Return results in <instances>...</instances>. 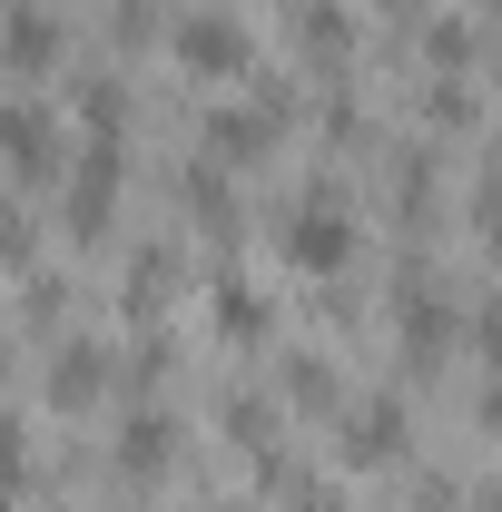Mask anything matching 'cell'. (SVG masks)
<instances>
[{"label": "cell", "instance_id": "cell-11", "mask_svg": "<svg viewBox=\"0 0 502 512\" xmlns=\"http://www.w3.org/2000/svg\"><path fill=\"white\" fill-rule=\"evenodd\" d=\"M296 40H306V60H345V50H355L345 0H306V10H296Z\"/></svg>", "mask_w": 502, "mask_h": 512}, {"label": "cell", "instance_id": "cell-4", "mask_svg": "<svg viewBox=\"0 0 502 512\" xmlns=\"http://www.w3.org/2000/svg\"><path fill=\"white\" fill-rule=\"evenodd\" d=\"M0 168H10V178H50V168H60V128H50L40 99H10V109H0Z\"/></svg>", "mask_w": 502, "mask_h": 512}, {"label": "cell", "instance_id": "cell-20", "mask_svg": "<svg viewBox=\"0 0 502 512\" xmlns=\"http://www.w3.org/2000/svg\"><path fill=\"white\" fill-rule=\"evenodd\" d=\"M493 10H502V0H493Z\"/></svg>", "mask_w": 502, "mask_h": 512}, {"label": "cell", "instance_id": "cell-16", "mask_svg": "<svg viewBox=\"0 0 502 512\" xmlns=\"http://www.w3.org/2000/svg\"><path fill=\"white\" fill-rule=\"evenodd\" d=\"M473 335H483V355L502 365V296H483V306H473Z\"/></svg>", "mask_w": 502, "mask_h": 512}, {"label": "cell", "instance_id": "cell-12", "mask_svg": "<svg viewBox=\"0 0 502 512\" xmlns=\"http://www.w3.org/2000/svg\"><path fill=\"white\" fill-rule=\"evenodd\" d=\"M20 473H30V434H20V414L0 404V493H20Z\"/></svg>", "mask_w": 502, "mask_h": 512}, {"label": "cell", "instance_id": "cell-8", "mask_svg": "<svg viewBox=\"0 0 502 512\" xmlns=\"http://www.w3.org/2000/svg\"><path fill=\"white\" fill-rule=\"evenodd\" d=\"M394 316H404V345H414V355H443V345H453V296H434L424 276H404V306H394Z\"/></svg>", "mask_w": 502, "mask_h": 512}, {"label": "cell", "instance_id": "cell-13", "mask_svg": "<svg viewBox=\"0 0 502 512\" xmlns=\"http://www.w3.org/2000/svg\"><path fill=\"white\" fill-rule=\"evenodd\" d=\"M286 394H296V404H335V375H325V355H296V365H286Z\"/></svg>", "mask_w": 502, "mask_h": 512}, {"label": "cell", "instance_id": "cell-15", "mask_svg": "<svg viewBox=\"0 0 502 512\" xmlns=\"http://www.w3.org/2000/svg\"><path fill=\"white\" fill-rule=\"evenodd\" d=\"M424 50H434L443 69H463V60H473V30H463V20H453V30H434V40H424Z\"/></svg>", "mask_w": 502, "mask_h": 512}, {"label": "cell", "instance_id": "cell-9", "mask_svg": "<svg viewBox=\"0 0 502 512\" xmlns=\"http://www.w3.org/2000/svg\"><path fill=\"white\" fill-rule=\"evenodd\" d=\"M168 453H178V424H168L158 404H138L119 424V473H168Z\"/></svg>", "mask_w": 502, "mask_h": 512}, {"label": "cell", "instance_id": "cell-19", "mask_svg": "<svg viewBox=\"0 0 502 512\" xmlns=\"http://www.w3.org/2000/svg\"><path fill=\"white\" fill-rule=\"evenodd\" d=\"M394 10H414V0H394Z\"/></svg>", "mask_w": 502, "mask_h": 512}, {"label": "cell", "instance_id": "cell-2", "mask_svg": "<svg viewBox=\"0 0 502 512\" xmlns=\"http://www.w3.org/2000/svg\"><path fill=\"white\" fill-rule=\"evenodd\" d=\"M178 60H188L197 79H237V69L256 60V40L227 20V10H188V20H178Z\"/></svg>", "mask_w": 502, "mask_h": 512}, {"label": "cell", "instance_id": "cell-7", "mask_svg": "<svg viewBox=\"0 0 502 512\" xmlns=\"http://www.w3.org/2000/svg\"><path fill=\"white\" fill-rule=\"evenodd\" d=\"M109 375H119V365H109V345H99V335H69L60 355H50V404H99Z\"/></svg>", "mask_w": 502, "mask_h": 512}, {"label": "cell", "instance_id": "cell-17", "mask_svg": "<svg viewBox=\"0 0 502 512\" xmlns=\"http://www.w3.org/2000/svg\"><path fill=\"white\" fill-rule=\"evenodd\" d=\"M483 434H493V444H502V384H493V394H483Z\"/></svg>", "mask_w": 502, "mask_h": 512}, {"label": "cell", "instance_id": "cell-10", "mask_svg": "<svg viewBox=\"0 0 502 512\" xmlns=\"http://www.w3.org/2000/svg\"><path fill=\"white\" fill-rule=\"evenodd\" d=\"M266 138H276V109H217L207 119V148L217 158H266Z\"/></svg>", "mask_w": 502, "mask_h": 512}, {"label": "cell", "instance_id": "cell-14", "mask_svg": "<svg viewBox=\"0 0 502 512\" xmlns=\"http://www.w3.org/2000/svg\"><path fill=\"white\" fill-rule=\"evenodd\" d=\"M463 119H473V89H463V79H443V89H434V128H463Z\"/></svg>", "mask_w": 502, "mask_h": 512}, {"label": "cell", "instance_id": "cell-18", "mask_svg": "<svg viewBox=\"0 0 502 512\" xmlns=\"http://www.w3.org/2000/svg\"><path fill=\"white\" fill-rule=\"evenodd\" d=\"M0 512H20V503H10V493H0Z\"/></svg>", "mask_w": 502, "mask_h": 512}, {"label": "cell", "instance_id": "cell-3", "mask_svg": "<svg viewBox=\"0 0 502 512\" xmlns=\"http://www.w3.org/2000/svg\"><path fill=\"white\" fill-rule=\"evenodd\" d=\"M109 217H119V148L99 138V148L69 168V237H109Z\"/></svg>", "mask_w": 502, "mask_h": 512}, {"label": "cell", "instance_id": "cell-5", "mask_svg": "<svg viewBox=\"0 0 502 512\" xmlns=\"http://www.w3.org/2000/svg\"><path fill=\"white\" fill-rule=\"evenodd\" d=\"M50 60H60V20H50L40 0H10V10H0V69H10V79H40Z\"/></svg>", "mask_w": 502, "mask_h": 512}, {"label": "cell", "instance_id": "cell-1", "mask_svg": "<svg viewBox=\"0 0 502 512\" xmlns=\"http://www.w3.org/2000/svg\"><path fill=\"white\" fill-rule=\"evenodd\" d=\"M276 247H286V266H296V276H335V266H355L365 227H355V217H345L335 197H306V207H286Z\"/></svg>", "mask_w": 502, "mask_h": 512}, {"label": "cell", "instance_id": "cell-6", "mask_svg": "<svg viewBox=\"0 0 502 512\" xmlns=\"http://www.w3.org/2000/svg\"><path fill=\"white\" fill-rule=\"evenodd\" d=\"M335 434H345V453H355V463H394V453L414 444V424H404V404H394V394L345 404V424H335Z\"/></svg>", "mask_w": 502, "mask_h": 512}]
</instances>
